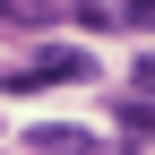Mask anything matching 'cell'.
Instances as JSON below:
<instances>
[{"instance_id":"cell-5","label":"cell","mask_w":155,"mask_h":155,"mask_svg":"<svg viewBox=\"0 0 155 155\" xmlns=\"http://www.w3.org/2000/svg\"><path fill=\"white\" fill-rule=\"evenodd\" d=\"M129 78H138V95H155V52H138V69H129Z\"/></svg>"},{"instance_id":"cell-7","label":"cell","mask_w":155,"mask_h":155,"mask_svg":"<svg viewBox=\"0 0 155 155\" xmlns=\"http://www.w3.org/2000/svg\"><path fill=\"white\" fill-rule=\"evenodd\" d=\"M0 26H9V17H0Z\"/></svg>"},{"instance_id":"cell-6","label":"cell","mask_w":155,"mask_h":155,"mask_svg":"<svg viewBox=\"0 0 155 155\" xmlns=\"http://www.w3.org/2000/svg\"><path fill=\"white\" fill-rule=\"evenodd\" d=\"M121 17H129V26H155V0H129Z\"/></svg>"},{"instance_id":"cell-2","label":"cell","mask_w":155,"mask_h":155,"mask_svg":"<svg viewBox=\"0 0 155 155\" xmlns=\"http://www.w3.org/2000/svg\"><path fill=\"white\" fill-rule=\"evenodd\" d=\"M26 147H35V155H104V138L78 129V121H43V129H26Z\"/></svg>"},{"instance_id":"cell-1","label":"cell","mask_w":155,"mask_h":155,"mask_svg":"<svg viewBox=\"0 0 155 155\" xmlns=\"http://www.w3.org/2000/svg\"><path fill=\"white\" fill-rule=\"evenodd\" d=\"M86 69H95V61H86L78 43H52L43 61H26V69H9V95H35V86H69V78H86Z\"/></svg>"},{"instance_id":"cell-4","label":"cell","mask_w":155,"mask_h":155,"mask_svg":"<svg viewBox=\"0 0 155 155\" xmlns=\"http://www.w3.org/2000/svg\"><path fill=\"white\" fill-rule=\"evenodd\" d=\"M121 129H129V138H155V104H147V95H138V104H121Z\"/></svg>"},{"instance_id":"cell-3","label":"cell","mask_w":155,"mask_h":155,"mask_svg":"<svg viewBox=\"0 0 155 155\" xmlns=\"http://www.w3.org/2000/svg\"><path fill=\"white\" fill-rule=\"evenodd\" d=\"M78 0H0V17H69Z\"/></svg>"}]
</instances>
